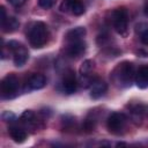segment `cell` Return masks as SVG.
<instances>
[{
	"mask_svg": "<svg viewBox=\"0 0 148 148\" xmlns=\"http://www.w3.org/2000/svg\"><path fill=\"white\" fill-rule=\"evenodd\" d=\"M130 111V119L135 125H141L143 119V104L141 103H130L127 105Z\"/></svg>",
	"mask_w": 148,
	"mask_h": 148,
	"instance_id": "7c38bea8",
	"label": "cell"
},
{
	"mask_svg": "<svg viewBox=\"0 0 148 148\" xmlns=\"http://www.w3.org/2000/svg\"><path fill=\"white\" fill-rule=\"evenodd\" d=\"M8 134H9V136L13 139V141H15V142H17V143H22V142H24L25 140H27V138H28V132H27V130L18 123V125L17 124H10L9 125V127H8Z\"/></svg>",
	"mask_w": 148,
	"mask_h": 148,
	"instance_id": "8fae6325",
	"label": "cell"
},
{
	"mask_svg": "<svg viewBox=\"0 0 148 148\" xmlns=\"http://www.w3.org/2000/svg\"><path fill=\"white\" fill-rule=\"evenodd\" d=\"M134 81L139 88L141 89L148 88V65H143L139 67V69L135 72Z\"/></svg>",
	"mask_w": 148,
	"mask_h": 148,
	"instance_id": "9a60e30c",
	"label": "cell"
},
{
	"mask_svg": "<svg viewBox=\"0 0 148 148\" xmlns=\"http://www.w3.org/2000/svg\"><path fill=\"white\" fill-rule=\"evenodd\" d=\"M111 23L116 32L121 37L128 35V10L125 7H118L111 12Z\"/></svg>",
	"mask_w": 148,
	"mask_h": 148,
	"instance_id": "3957f363",
	"label": "cell"
},
{
	"mask_svg": "<svg viewBox=\"0 0 148 148\" xmlns=\"http://www.w3.org/2000/svg\"><path fill=\"white\" fill-rule=\"evenodd\" d=\"M0 24H1L2 32H6V34L14 32L20 27V22L17 21V18H15L13 16H7L5 20L0 21Z\"/></svg>",
	"mask_w": 148,
	"mask_h": 148,
	"instance_id": "ac0fdd59",
	"label": "cell"
},
{
	"mask_svg": "<svg viewBox=\"0 0 148 148\" xmlns=\"http://www.w3.org/2000/svg\"><path fill=\"white\" fill-rule=\"evenodd\" d=\"M66 46L64 47L65 56L71 59H77L86 52V42L83 39L81 40H74V42H66Z\"/></svg>",
	"mask_w": 148,
	"mask_h": 148,
	"instance_id": "ba28073f",
	"label": "cell"
},
{
	"mask_svg": "<svg viewBox=\"0 0 148 148\" xmlns=\"http://www.w3.org/2000/svg\"><path fill=\"white\" fill-rule=\"evenodd\" d=\"M1 118H2V120H3V121L9 123V124L14 123V121H15V119H16L15 114H14L12 111H3V112H2V114H1Z\"/></svg>",
	"mask_w": 148,
	"mask_h": 148,
	"instance_id": "7402d4cb",
	"label": "cell"
},
{
	"mask_svg": "<svg viewBox=\"0 0 148 148\" xmlns=\"http://www.w3.org/2000/svg\"><path fill=\"white\" fill-rule=\"evenodd\" d=\"M135 34L139 36L140 42L143 45L148 46V23L147 22H140L135 25Z\"/></svg>",
	"mask_w": 148,
	"mask_h": 148,
	"instance_id": "d6986e66",
	"label": "cell"
},
{
	"mask_svg": "<svg viewBox=\"0 0 148 148\" xmlns=\"http://www.w3.org/2000/svg\"><path fill=\"white\" fill-rule=\"evenodd\" d=\"M143 114L148 117V105H145V104H143Z\"/></svg>",
	"mask_w": 148,
	"mask_h": 148,
	"instance_id": "484cf974",
	"label": "cell"
},
{
	"mask_svg": "<svg viewBox=\"0 0 148 148\" xmlns=\"http://www.w3.org/2000/svg\"><path fill=\"white\" fill-rule=\"evenodd\" d=\"M45 119L44 118H38L37 114L31 111V110H25L21 117H20V124L28 131V130H32V131H36L38 130L39 127H42V121H44Z\"/></svg>",
	"mask_w": 148,
	"mask_h": 148,
	"instance_id": "52a82bcc",
	"label": "cell"
},
{
	"mask_svg": "<svg viewBox=\"0 0 148 148\" xmlns=\"http://www.w3.org/2000/svg\"><path fill=\"white\" fill-rule=\"evenodd\" d=\"M135 79V68L131 61H121L113 67L110 73L111 83L119 88L125 89L132 86Z\"/></svg>",
	"mask_w": 148,
	"mask_h": 148,
	"instance_id": "6da1fadb",
	"label": "cell"
},
{
	"mask_svg": "<svg viewBox=\"0 0 148 148\" xmlns=\"http://www.w3.org/2000/svg\"><path fill=\"white\" fill-rule=\"evenodd\" d=\"M6 49L8 50V52H10L13 54V61H14L15 66L22 67L28 61L29 52L22 43L17 42V40H9L6 44Z\"/></svg>",
	"mask_w": 148,
	"mask_h": 148,
	"instance_id": "8992f818",
	"label": "cell"
},
{
	"mask_svg": "<svg viewBox=\"0 0 148 148\" xmlns=\"http://www.w3.org/2000/svg\"><path fill=\"white\" fill-rule=\"evenodd\" d=\"M60 10L64 13H71L76 16H80L86 12L82 0H62Z\"/></svg>",
	"mask_w": 148,
	"mask_h": 148,
	"instance_id": "9c48e42d",
	"label": "cell"
},
{
	"mask_svg": "<svg viewBox=\"0 0 148 148\" xmlns=\"http://www.w3.org/2000/svg\"><path fill=\"white\" fill-rule=\"evenodd\" d=\"M12 6H14V7H20V6H22L27 0H7Z\"/></svg>",
	"mask_w": 148,
	"mask_h": 148,
	"instance_id": "cb8c5ba5",
	"label": "cell"
},
{
	"mask_svg": "<svg viewBox=\"0 0 148 148\" xmlns=\"http://www.w3.org/2000/svg\"><path fill=\"white\" fill-rule=\"evenodd\" d=\"M61 86H62V90L71 95L74 94L77 89V80H76V75L75 72L73 69H67L64 73L62 80H61Z\"/></svg>",
	"mask_w": 148,
	"mask_h": 148,
	"instance_id": "30bf717a",
	"label": "cell"
},
{
	"mask_svg": "<svg viewBox=\"0 0 148 148\" xmlns=\"http://www.w3.org/2000/svg\"><path fill=\"white\" fill-rule=\"evenodd\" d=\"M74 125H75V117H73L72 114H64L61 117V127L64 131L73 128Z\"/></svg>",
	"mask_w": 148,
	"mask_h": 148,
	"instance_id": "44dd1931",
	"label": "cell"
},
{
	"mask_svg": "<svg viewBox=\"0 0 148 148\" xmlns=\"http://www.w3.org/2000/svg\"><path fill=\"white\" fill-rule=\"evenodd\" d=\"M143 12L146 15H148V0H145V3H143Z\"/></svg>",
	"mask_w": 148,
	"mask_h": 148,
	"instance_id": "d4e9b609",
	"label": "cell"
},
{
	"mask_svg": "<svg viewBox=\"0 0 148 148\" xmlns=\"http://www.w3.org/2000/svg\"><path fill=\"white\" fill-rule=\"evenodd\" d=\"M20 91V79L15 73L7 74L0 83V94L1 98L10 99L18 95Z\"/></svg>",
	"mask_w": 148,
	"mask_h": 148,
	"instance_id": "277c9868",
	"label": "cell"
},
{
	"mask_svg": "<svg viewBox=\"0 0 148 148\" xmlns=\"http://www.w3.org/2000/svg\"><path fill=\"white\" fill-rule=\"evenodd\" d=\"M97 121H98V114L96 113L95 110H91V111L88 113V116L86 117V119L83 120V123H82V130H83L86 133L92 132V131L96 128Z\"/></svg>",
	"mask_w": 148,
	"mask_h": 148,
	"instance_id": "2e32d148",
	"label": "cell"
},
{
	"mask_svg": "<svg viewBox=\"0 0 148 148\" xmlns=\"http://www.w3.org/2000/svg\"><path fill=\"white\" fill-rule=\"evenodd\" d=\"M27 86L31 90H39V89H42L46 86V77L43 74H39V73L31 74L30 77L27 81Z\"/></svg>",
	"mask_w": 148,
	"mask_h": 148,
	"instance_id": "5bb4252c",
	"label": "cell"
},
{
	"mask_svg": "<svg viewBox=\"0 0 148 148\" xmlns=\"http://www.w3.org/2000/svg\"><path fill=\"white\" fill-rule=\"evenodd\" d=\"M56 1L57 0H38V5L44 9H50L56 3Z\"/></svg>",
	"mask_w": 148,
	"mask_h": 148,
	"instance_id": "603a6c76",
	"label": "cell"
},
{
	"mask_svg": "<svg viewBox=\"0 0 148 148\" xmlns=\"http://www.w3.org/2000/svg\"><path fill=\"white\" fill-rule=\"evenodd\" d=\"M89 89H90V97L92 99H98L105 95L108 90V84L105 83V81L101 79H95L90 84Z\"/></svg>",
	"mask_w": 148,
	"mask_h": 148,
	"instance_id": "4fadbf2b",
	"label": "cell"
},
{
	"mask_svg": "<svg viewBox=\"0 0 148 148\" xmlns=\"http://www.w3.org/2000/svg\"><path fill=\"white\" fill-rule=\"evenodd\" d=\"M128 118L123 112H112L106 119V127L110 133L120 135L126 131Z\"/></svg>",
	"mask_w": 148,
	"mask_h": 148,
	"instance_id": "5b68a950",
	"label": "cell"
},
{
	"mask_svg": "<svg viewBox=\"0 0 148 148\" xmlns=\"http://www.w3.org/2000/svg\"><path fill=\"white\" fill-rule=\"evenodd\" d=\"M25 35H27L30 46H32L35 49H40V47L45 46L46 43L49 42L50 31H49L47 25L44 22L35 21V22H31L27 27Z\"/></svg>",
	"mask_w": 148,
	"mask_h": 148,
	"instance_id": "7a4b0ae2",
	"label": "cell"
},
{
	"mask_svg": "<svg viewBox=\"0 0 148 148\" xmlns=\"http://www.w3.org/2000/svg\"><path fill=\"white\" fill-rule=\"evenodd\" d=\"M87 30L84 27H75L71 30H68L65 35L66 42H74V40H81L86 36Z\"/></svg>",
	"mask_w": 148,
	"mask_h": 148,
	"instance_id": "e0dca14e",
	"label": "cell"
},
{
	"mask_svg": "<svg viewBox=\"0 0 148 148\" xmlns=\"http://www.w3.org/2000/svg\"><path fill=\"white\" fill-rule=\"evenodd\" d=\"M95 68V62L90 59H87L80 66V75L82 76H91V73Z\"/></svg>",
	"mask_w": 148,
	"mask_h": 148,
	"instance_id": "ffe728a7",
	"label": "cell"
}]
</instances>
